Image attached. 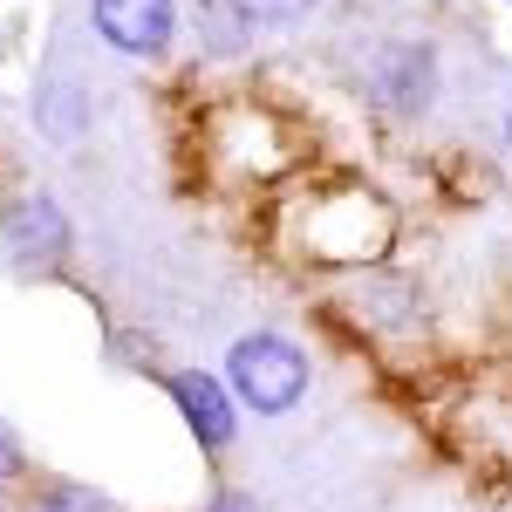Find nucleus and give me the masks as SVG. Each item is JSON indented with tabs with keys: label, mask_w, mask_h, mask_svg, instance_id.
Masks as SVG:
<instances>
[{
	"label": "nucleus",
	"mask_w": 512,
	"mask_h": 512,
	"mask_svg": "<svg viewBox=\"0 0 512 512\" xmlns=\"http://www.w3.org/2000/svg\"><path fill=\"white\" fill-rule=\"evenodd\" d=\"M308 355L294 349L287 335L274 328H253V335H239L233 349H226V390H233L239 410H253V417H287L301 396H308Z\"/></svg>",
	"instance_id": "f257e3e1"
},
{
	"label": "nucleus",
	"mask_w": 512,
	"mask_h": 512,
	"mask_svg": "<svg viewBox=\"0 0 512 512\" xmlns=\"http://www.w3.org/2000/svg\"><path fill=\"white\" fill-rule=\"evenodd\" d=\"M69 212L55 205L48 192H28V198H7L0 205V260L21 267V274H48L69 260Z\"/></svg>",
	"instance_id": "f03ea898"
},
{
	"label": "nucleus",
	"mask_w": 512,
	"mask_h": 512,
	"mask_svg": "<svg viewBox=\"0 0 512 512\" xmlns=\"http://www.w3.org/2000/svg\"><path fill=\"white\" fill-rule=\"evenodd\" d=\"M164 396L178 403V417H185V431L198 437V451H233V437H239V403L233 390L212 376V369H171L164 376Z\"/></svg>",
	"instance_id": "7ed1b4c3"
},
{
	"label": "nucleus",
	"mask_w": 512,
	"mask_h": 512,
	"mask_svg": "<svg viewBox=\"0 0 512 512\" xmlns=\"http://www.w3.org/2000/svg\"><path fill=\"white\" fill-rule=\"evenodd\" d=\"M89 21L117 55H164L171 28H178V7L171 0H89Z\"/></svg>",
	"instance_id": "20e7f679"
},
{
	"label": "nucleus",
	"mask_w": 512,
	"mask_h": 512,
	"mask_svg": "<svg viewBox=\"0 0 512 512\" xmlns=\"http://www.w3.org/2000/svg\"><path fill=\"white\" fill-rule=\"evenodd\" d=\"M431 82H437V62L424 41H396L376 55V89L390 96L396 110H424L431 103Z\"/></svg>",
	"instance_id": "39448f33"
},
{
	"label": "nucleus",
	"mask_w": 512,
	"mask_h": 512,
	"mask_svg": "<svg viewBox=\"0 0 512 512\" xmlns=\"http://www.w3.org/2000/svg\"><path fill=\"white\" fill-rule=\"evenodd\" d=\"M226 14L239 21V35H274L315 14V0H226Z\"/></svg>",
	"instance_id": "423d86ee"
},
{
	"label": "nucleus",
	"mask_w": 512,
	"mask_h": 512,
	"mask_svg": "<svg viewBox=\"0 0 512 512\" xmlns=\"http://www.w3.org/2000/svg\"><path fill=\"white\" fill-rule=\"evenodd\" d=\"M28 512H117V499H103V492H89V485H41Z\"/></svg>",
	"instance_id": "0eeeda50"
},
{
	"label": "nucleus",
	"mask_w": 512,
	"mask_h": 512,
	"mask_svg": "<svg viewBox=\"0 0 512 512\" xmlns=\"http://www.w3.org/2000/svg\"><path fill=\"white\" fill-rule=\"evenodd\" d=\"M14 478H21V437L0 424V485H14Z\"/></svg>",
	"instance_id": "6e6552de"
},
{
	"label": "nucleus",
	"mask_w": 512,
	"mask_h": 512,
	"mask_svg": "<svg viewBox=\"0 0 512 512\" xmlns=\"http://www.w3.org/2000/svg\"><path fill=\"white\" fill-rule=\"evenodd\" d=\"M198 512H260V506H253V492H239V485H226V492H212V499H205Z\"/></svg>",
	"instance_id": "1a4fd4ad"
},
{
	"label": "nucleus",
	"mask_w": 512,
	"mask_h": 512,
	"mask_svg": "<svg viewBox=\"0 0 512 512\" xmlns=\"http://www.w3.org/2000/svg\"><path fill=\"white\" fill-rule=\"evenodd\" d=\"M506 144H512V110H506Z\"/></svg>",
	"instance_id": "9d476101"
}]
</instances>
